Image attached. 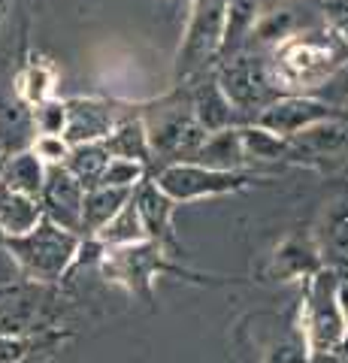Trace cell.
Returning a JSON list of instances; mask_svg holds the SVG:
<instances>
[{"label": "cell", "instance_id": "obj_9", "mask_svg": "<svg viewBox=\"0 0 348 363\" xmlns=\"http://www.w3.org/2000/svg\"><path fill=\"white\" fill-rule=\"evenodd\" d=\"M43 215L55 221L64 230L82 233V206H85V188L67 167H49L46 185H43Z\"/></svg>", "mask_w": 348, "mask_h": 363}, {"label": "cell", "instance_id": "obj_4", "mask_svg": "<svg viewBox=\"0 0 348 363\" xmlns=\"http://www.w3.org/2000/svg\"><path fill=\"white\" fill-rule=\"evenodd\" d=\"M158 188L176 203H191L203 197H218V194H233V191L249 188L257 182L245 169H212L203 164H167L158 176Z\"/></svg>", "mask_w": 348, "mask_h": 363}, {"label": "cell", "instance_id": "obj_12", "mask_svg": "<svg viewBox=\"0 0 348 363\" xmlns=\"http://www.w3.org/2000/svg\"><path fill=\"white\" fill-rule=\"evenodd\" d=\"M133 203L140 209V218L145 224V233H149L152 242L164 245H173V209H176V200H170L158 188L155 179H142L137 188H133Z\"/></svg>", "mask_w": 348, "mask_h": 363}, {"label": "cell", "instance_id": "obj_27", "mask_svg": "<svg viewBox=\"0 0 348 363\" xmlns=\"http://www.w3.org/2000/svg\"><path fill=\"white\" fill-rule=\"evenodd\" d=\"M52 85H55V76H52L49 67L40 64V61H30L16 79V94L25 100V104L40 106L43 100L52 97Z\"/></svg>", "mask_w": 348, "mask_h": 363}, {"label": "cell", "instance_id": "obj_36", "mask_svg": "<svg viewBox=\"0 0 348 363\" xmlns=\"http://www.w3.org/2000/svg\"><path fill=\"white\" fill-rule=\"evenodd\" d=\"M4 16H6V0H0V21H4Z\"/></svg>", "mask_w": 348, "mask_h": 363}, {"label": "cell", "instance_id": "obj_17", "mask_svg": "<svg viewBox=\"0 0 348 363\" xmlns=\"http://www.w3.org/2000/svg\"><path fill=\"white\" fill-rule=\"evenodd\" d=\"M315 245L324 260H348V197L333 200L315 227Z\"/></svg>", "mask_w": 348, "mask_h": 363}, {"label": "cell", "instance_id": "obj_29", "mask_svg": "<svg viewBox=\"0 0 348 363\" xmlns=\"http://www.w3.org/2000/svg\"><path fill=\"white\" fill-rule=\"evenodd\" d=\"M33 121H37V133L49 136H64L67 130V100H43L40 106H33Z\"/></svg>", "mask_w": 348, "mask_h": 363}, {"label": "cell", "instance_id": "obj_7", "mask_svg": "<svg viewBox=\"0 0 348 363\" xmlns=\"http://www.w3.org/2000/svg\"><path fill=\"white\" fill-rule=\"evenodd\" d=\"M145 128H149L152 157H164L167 164H191L209 136L194 112L182 109H167L155 121H145Z\"/></svg>", "mask_w": 348, "mask_h": 363}, {"label": "cell", "instance_id": "obj_11", "mask_svg": "<svg viewBox=\"0 0 348 363\" xmlns=\"http://www.w3.org/2000/svg\"><path fill=\"white\" fill-rule=\"evenodd\" d=\"M112 109L100 100L91 97H73L67 100V130L64 140L70 145H82V143H103L106 136L116 128Z\"/></svg>", "mask_w": 348, "mask_h": 363}, {"label": "cell", "instance_id": "obj_13", "mask_svg": "<svg viewBox=\"0 0 348 363\" xmlns=\"http://www.w3.org/2000/svg\"><path fill=\"white\" fill-rule=\"evenodd\" d=\"M33 140H37L33 106L18 94H4L0 97V149L6 155H18L28 152Z\"/></svg>", "mask_w": 348, "mask_h": 363}, {"label": "cell", "instance_id": "obj_8", "mask_svg": "<svg viewBox=\"0 0 348 363\" xmlns=\"http://www.w3.org/2000/svg\"><path fill=\"white\" fill-rule=\"evenodd\" d=\"M339 116H348V112L324 104V100L312 97V94H285V97H276L273 104H266L261 112H257L254 124L285 136V140H294L297 133L312 128V124L327 121V118H339Z\"/></svg>", "mask_w": 348, "mask_h": 363}, {"label": "cell", "instance_id": "obj_22", "mask_svg": "<svg viewBox=\"0 0 348 363\" xmlns=\"http://www.w3.org/2000/svg\"><path fill=\"white\" fill-rule=\"evenodd\" d=\"M109 161H112V155L103 143H82V145H73L70 149V157H67L64 167L82 182L85 191H91L100 185Z\"/></svg>", "mask_w": 348, "mask_h": 363}, {"label": "cell", "instance_id": "obj_24", "mask_svg": "<svg viewBox=\"0 0 348 363\" xmlns=\"http://www.w3.org/2000/svg\"><path fill=\"white\" fill-rule=\"evenodd\" d=\"M242 149L249 161H288V140L273 130L261 128V124H242Z\"/></svg>", "mask_w": 348, "mask_h": 363}, {"label": "cell", "instance_id": "obj_20", "mask_svg": "<svg viewBox=\"0 0 348 363\" xmlns=\"http://www.w3.org/2000/svg\"><path fill=\"white\" fill-rule=\"evenodd\" d=\"M112 157H125V161H140L149 167L152 161V143H149V128L142 118H128L118 121L112 133L103 140Z\"/></svg>", "mask_w": 348, "mask_h": 363}, {"label": "cell", "instance_id": "obj_31", "mask_svg": "<svg viewBox=\"0 0 348 363\" xmlns=\"http://www.w3.org/2000/svg\"><path fill=\"white\" fill-rule=\"evenodd\" d=\"M70 149L73 145L67 143L64 136H49V133H37V140L30 145V152L46 167H64L67 157H70Z\"/></svg>", "mask_w": 348, "mask_h": 363}, {"label": "cell", "instance_id": "obj_34", "mask_svg": "<svg viewBox=\"0 0 348 363\" xmlns=\"http://www.w3.org/2000/svg\"><path fill=\"white\" fill-rule=\"evenodd\" d=\"M6 161H9V155L0 149V179H4V169H6Z\"/></svg>", "mask_w": 348, "mask_h": 363}, {"label": "cell", "instance_id": "obj_33", "mask_svg": "<svg viewBox=\"0 0 348 363\" xmlns=\"http://www.w3.org/2000/svg\"><path fill=\"white\" fill-rule=\"evenodd\" d=\"M327 16H330L333 33H336V37H339L342 43H348V0H330Z\"/></svg>", "mask_w": 348, "mask_h": 363}, {"label": "cell", "instance_id": "obj_16", "mask_svg": "<svg viewBox=\"0 0 348 363\" xmlns=\"http://www.w3.org/2000/svg\"><path fill=\"white\" fill-rule=\"evenodd\" d=\"M191 112H194V118L206 128V133L233 128V118L240 116V112L233 109V104L228 100V94L221 91L215 76L206 79V82L194 91V97H191Z\"/></svg>", "mask_w": 348, "mask_h": 363}, {"label": "cell", "instance_id": "obj_35", "mask_svg": "<svg viewBox=\"0 0 348 363\" xmlns=\"http://www.w3.org/2000/svg\"><path fill=\"white\" fill-rule=\"evenodd\" d=\"M339 354L348 360V327H345V339H342V348H339Z\"/></svg>", "mask_w": 348, "mask_h": 363}, {"label": "cell", "instance_id": "obj_26", "mask_svg": "<svg viewBox=\"0 0 348 363\" xmlns=\"http://www.w3.org/2000/svg\"><path fill=\"white\" fill-rule=\"evenodd\" d=\"M40 300L37 297H9L0 300V333H21L28 336L33 321H37Z\"/></svg>", "mask_w": 348, "mask_h": 363}, {"label": "cell", "instance_id": "obj_1", "mask_svg": "<svg viewBox=\"0 0 348 363\" xmlns=\"http://www.w3.org/2000/svg\"><path fill=\"white\" fill-rule=\"evenodd\" d=\"M79 233L64 230L49 218H43L30 233L6 236V248L13 252L16 264L37 281L61 279L79 255Z\"/></svg>", "mask_w": 348, "mask_h": 363}, {"label": "cell", "instance_id": "obj_23", "mask_svg": "<svg viewBox=\"0 0 348 363\" xmlns=\"http://www.w3.org/2000/svg\"><path fill=\"white\" fill-rule=\"evenodd\" d=\"M94 240L103 248H128V245H140V242L149 240V233H145V224L140 218V209H137V203H133V197H130L128 206L121 209L116 218H112L103 230L94 236Z\"/></svg>", "mask_w": 348, "mask_h": 363}, {"label": "cell", "instance_id": "obj_14", "mask_svg": "<svg viewBox=\"0 0 348 363\" xmlns=\"http://www.w3.org/2000/svg\"><path fill=\"white\" fill-rule=\"evenodd\" d=\"M324 267L315 240H285L273 255V276L279 281L312 279Z\"/></svg>", "mask_w": 348, "mask_h": 363}, {"label": "cell", "instance_id": "obj_2", "mask_svg": "<svg viewBox=\"0 0 348 363\" xmlns=\"http://www.w3.org/2000/svg\"><path fill=\"white\" fill-rule=\"evenodd\" d=\"M303 339L312 354H339L345 339V315L339 309V276L330 267H321L306 279L303 300Z\"/></svg>", "mask_w": 348, "mask_h": 363}, {"label": "cell", "instance_id": "obj_32", "mask_svg": "<svg viewBox=\"0 0 348 363\" xmlns=\"http://www.w3.org/2000/svg\"><path fill=\"white\" fill-rule=\"evenodd\" d=\"M33 348L30 336L21 333H0V363H25Z\"/></svg>", "mask_w": 348, "mask_h": 363}, {"label": "cell", "instance_id": "obj_28", "mask_svg": "<svg viewBox=\"0 0 348 363\" xmlns=\"http://www.w3.org/2000/svg\"><path fill=\"white\" fill-rule=\"evenodd\" d=\"M145 179V164L140 161H125V157H112L100 185H109V188H137L140 182ZM97 185V188H100Z\"/></svg>", "mask_w": 348, "mask_h": 363}, {"label": "cell", "instance_id": "obj_3", "mask_svg": "<svg viewBox=\"0 0 348 363\" xmlns=\"http://www.w3.org/2000/svg\"><path fill=\"white\" fill-rule=\"evenodd\" d=\"M339 64V52L330 40H318V33H297L294 40L276 45L273 76L279 88L315 91Z\"/></svg>", "mask_w": 348, "mask_h": 363}, {"label": "cell", "instance_id": "obj_10", "mask_svg": "<svg viewBox=\"0 0 348 363\" xmlns=\"http://www.w3.org/2000/svg\"><path fill=\"white\" fill-rule=\"evenodd\" d=\"M348 155V116L327 118L288 140V161L297 164H324Z\"/></svg>", "mask_w": 348, "mask_h": 363}, {"label": "cell", "instance_id": "obj_18", "mask_svg": "<svg viewBox=\"0 0 348 363\" xmlns=\"http://www.w3.org/2000/svg\"><path fill=\"white\" fill-rule=\"evenodd\" d=\"M133 191L130 188H109V185H100L85 191V206H82V233H91L97 236L103 227L116 218L130 203Z\"/></svg>", "mask_w": 348, "mask_h": 363}, {"label": "cell", "instance_id": "obj_6", "mask_svg": "<svg viewBox=\"0 0 348 363\" xmlns=\"http://www.w3.org/2000/svg\"><path fill=\"white\" fill-rule=\"evenodd\" d=\"M215 79L237 112H252V109L261 112L266 104H273L279 97V82L273 76V64L252 58V55L224 58Z\"/></svg>", "mask_w": 348, "mask_h": 363}, {"label": "cell", "instance_id": "obj_30", "mask_svg": "<svg viewBox=\"0 0 348 363\" xmlns=\"http://www.w3.org/2000/svg\"><path fill=\"white\" fill-rule=\"evenodd\" d=\"M312 97H318V100H324V104L348 112L345 109L348 106V61H342L339 67H336V70L324 79L315 91H312Z\"/></svg>", "mask_w": 348, "mask_h": 363}, {"label": "cell", "instance_id": "obj_5", "mask_svg": "<svg viewBox=\"0 0 348 363\" xmlns=\"http://www.w3.org/2000/svg\"><path fill=\"white\" fill-rule=\"evenodd\" d=\"M224 28H228V0H197L176 61L179 79L197 76L215 55H221Z\"/></svg>", "mask_w": 348, "mask_h": 363}, {"label": "cell", "instance_id": "obj_25", "mask_svg": "<svg viewBox=\"0 0 348 363\" xmlns=\"http://www.w3.org/2000/svg\"><path fill=\"white\" fill-rule=\"evenodd\" d=\"M257 9H261V0H228V28H224L221 58H228V52L237 49L245 37H252L257 25Z\"/></svg>", "mask_w": 348, "mask_h": 363}, {"label": "cell", "instance_id": "obj_19", "mask_svg": "<svg viewBox=\"0 0 348 363\" xmlns=\"http://www.w3.org/2000/svg\"><path fill=\"white\" fill-rule=\"evenodd\" d=\"M249 155L242 149V136H240V128H224V130H215L206 136V143L200 145V152L194 155L191 164H203V167H212V169H242Z\"/></svg>", "mask_w": 348, "mask_h": 363}, {"label": "cell", "instance_id": "obj_15", "mask_svg": "<svg viewBox=\"0 0 348 363\" xmlns=\"http://www.w3.org/2000/svg\"><path fill=\"white\" fill-rule=\"evenodd\" d=\"M46 215H43V203L33 200L21 191L9 188L6 182H0V233L4 236H21L30 233Z\"/></svg>", "mask_w": 348, "mask_h": 363}, {"label": "cell", "instance_id": "obj_21", "mask_svg": "<svg viewBox=\"0 0 348 363\" xmlns=\"http://www.w3.org/2000/svg\"><path fill=\"white\" fill-rule=\"evenodd\" d=\"M46 176H49V167L28 149V152L9 155L6 169H4V179H0V182H6L9 188H16V191H21V194L40 200L43 185H46Z\"/></svg>", "mask_w": 348, "mask_h": 363}]
</instances>
